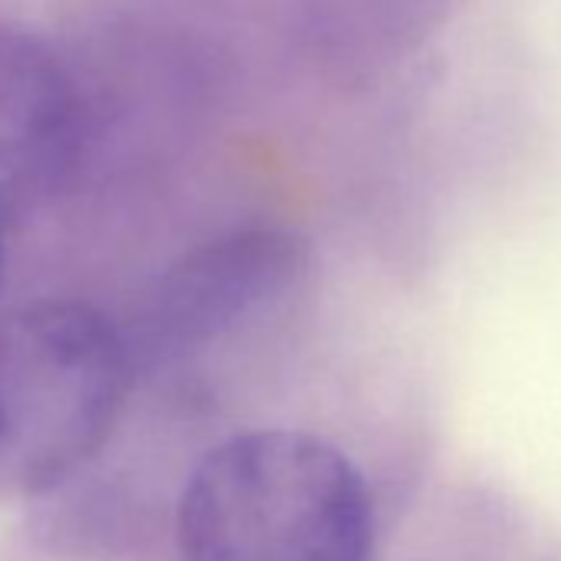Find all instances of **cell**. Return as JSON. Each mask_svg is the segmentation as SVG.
<instances>
[{"mask_svg":"<svg viewBox=\"0 0 561 561\" xmlns=\"http://www.w3.org/2000/svg\"><path fill=\"white\" fill-rule=\"evenodd\" d=\"M185 561H370L374 499L328 439L251 430L215 449L179 499Z\"/></svg>","mask_w":561,"mask_h":561,"instance_id":"obj_1","label":"cell"},{"mask_svg":"<svg viewBox=\"0 0 561 561\" xmlns=\"http://www.w3.org/2000/svg\"><path fill=\"white\" fill-rule=\"evenodd\" d=\"M129 377L126 337L90 305L37 301L0 318V495L73 476L113 433Z\"/></svg>","mask_w":561,"mask_h":561,"instance_id":"obj_2","label":"cell"},{"mask_svg":"<svg viewBox=\"0 0 561 561\" xmlns=\"http://www.w3.org/2000/svg\"><path fill=\"white\" fill-rule=\"evenodd\" d=\"M298 264V244L277 231H241L175 267L149 314V347L185 351L271 298Z\"/></svg>","mask_w":561,"mask_h":561,"instance_id":"obj_3","label":"cell"},{"mask_svg":"<svg viewBox=\"0 0 561 561\" xmlns=\"http://www.w3.org/2000/svg\"><path fill=\"white\" fill-rule=\"evenodd\" d=\"M77 142V100L57 60L0 27V202L50 182Z\"/></svg>","mask_w":561,"mask_h":561,"instance_id":"obj_4","label":"cell"},{"mask_svg":"<svg viewBox=\"0 0 561 561\" xmlns=\"http://www.w3.org/2000/svg\"><path fill=\"white\" fill-rule=\"evenodd\" d=\"M453 11V0H324L334 41L360 57H403Z\"/></svg>","mask_w":561,"mask_h":561,"instance_id":"obj_5","label":"cell"},{"mask_svg":"<svg viewBox=\"0 0 561 561\" xmlns=\"http://www.w3.org/2000/svg\"><path fill=\"white\" fill-rule=\"evenodd\" d=\"M0 277H4V228H0Z\"/></svg>","mask_w":561,"mask_h":561,"instance_id":"obj_6","label":"cell"}]
</instances>
